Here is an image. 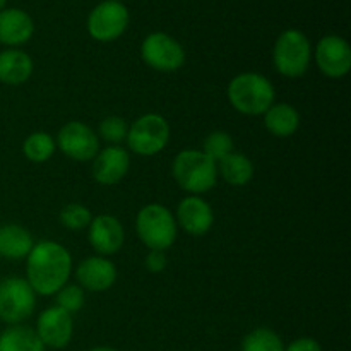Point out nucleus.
I'll return each instance as SVG.
<instances>
[{"label":"nucleus","instance_id":"c756f323","mask_svg":"<svg viewBox=\"0 0 351 351\" xmlns=\"http://www.w3.org/2000/svg\"><path fill=\"white\" fill-rule=\"evenodd\" d=\"M285 351H324L321 343L314 338H298L291 341L290 345L285 346Z\"/></svg>","mask_w":351,"mask_h":351},{"label":"nucleus","instance_id":"423d86ee","mask_svg":"<svg viewBox=\"0 0 351 351\" xmlns=\"http://www.w3.org/2000/svg\"><path fill=\"white\" fill-rule=\"evenodd\" d=\"M170 123L160 113H144L129 125L127 147L137 156H154L170 143Z\"/></svg>","mask_w":351,"mask_h":351},{"label":"nucleus","instance_id":"39448f33","mask_svg":"<svg viewBox=\"0 0 351 351\" xmlns=\"http://www.w3.org/2000/svg\"><path fill=\"white\" fill-rule=\"evenodd\" d=\"M312 45L307 34L287 29L278 36L273 48V64L280 75L288 79L302 77L312 62Z\"/></svg>","mask_w":351,"mask_h":351},{"label":"nucleus","instance_id":"2eb2a0df","mask_svg":"<svg viewBox=\"0 0 351 351\" xmlns=\"http://www.w3.org/2000/svg\"><path fill=\"white\" fill-rule=\"evenodd\" d=\"M119 271L117 266L103 256H89L75 267V280L84 291L101 293L117 283Z\"/></svg>","mask_w":351,"mask_h":351},{"label":"nucleus","instance_id":"aec40b11","mask_svg":"<svg viewBox=\"0 0 351 351\" xmlns=\"http://www.w3.org/2000/svg\"><path fill=\"white\" fill-rule=\"evenodd\" d=\"M263 117L267 132L280 139L291 137L300 127V113L290 103H273Z\"/></svg>","mask_w":351,"mask_h":351},{"label":"nucleus","instance_id":"9b49d317","mask_svg":"<svg viewBox=\"0 0 351 351\" xmlns=\"http://www.w3.org/2000/svg\"><path fill=\"white\" fill-rule=\"evenodd\" d=\"M312 57L315 58L319 71L329 79H341L351 71V47L338 34L321 38Z\"/></svg>","mask_w":351,"mask_h":351},{"label":"nucleus","instance_id":"cd10ccee","mask_svg":"<svg viewBox=\"0 0 351 351\" xmlns=\"http://www.w3.org/2000/svg\"><path fill=\"white\" fill-rule=\"evenodd\" d=\"M55 302L57 307L64 308L69 314H75L84 307L86 295L84 290L77 283H67L55 293Z\"/></svg>","mask_w":351,"mask_h":351},{"label":"nucleus","instance_id":"a211bd4d","mask_svg":"<svg viewBox=\"0 0 351 351\" xmlns=\"http://www.w3.org/2000/svg\"><path fill=\"white\" fill-rule=\"evenodd\" d=\"M33 58L19 48L0 51V82L7 86H21L33 75Z\"/></svg>","mask_w":351,"mask_h":351},{"label":"nucleus","instance_id":"f257e3e1","mask_svg":"<svg viewBox=\"0 0 351 351\" xmlns=\"http://www.w3.org/2000/svg\"><path fill=\"white\" fill-rule=\"evenodd\" d=\"M72 256L55 240H40L26 257V281L34 293L50 297L69 283Z\"/></svg>","mask_w":351,"mask_h":351},{"label":"nucleus","instance_id":"2f4dec72","mask_svg":"<svg viewBox=\"0 0 351 351\" xmlns=\"http://www.w3.org/2000/svg\"><path fill=\"white\" fill-rule=\"evenodd\" d=\"M5 5H7V0H0V12L5 9Z\"/></svg>","mask_w":351,"mask_h":351},{"label":"nucleus","instance_id":"4be33fe9","mask_svg":"<svg viewBox=\"0 0 351 351\" xmlns=\"http://www.w3.org/2000/svg\"><path fill=\"white\" fill-rule=\"evenodd\" d=\"M36 331L27 326H9L0 332V351H45Z\"/></svg>","mask_w":351,"mask_h":351},{"label":"nucleus","instance_id":"f8f14e48","mask_svg":"<svg viewBox=\"0 0 351 351\" xmlns=\"http://www.w3.org/2000/svg\"><path fill=\"white\" fill-rule=\"evenodd\" d=\"M34 331L45 348L62 350L71 343L72 336H74V319H72V314L53 305V307L45 308L38 315Z\"/></svg>","mask_w":351,"mask_h":351},{"label":"nucleus","instance_id":"a878e982","mask_svg":"<svg viewBox=\"0 0 351 351\" xmlns=\"http://www.w3.org/2000/svg\"><path fill=\"white\" fill-rule=\"evenodd\" d=\"M62 226L71 232H79V230H86L91 223L93 215L91 209L86 208L84 204H79V202H71V204L65 206L64 209L58 215Z\"/></svg>","mask_w":351,"mask_h":351},{"label":"nucleus","instance_id":"7c9ffc66","mask_svg":"<svg viewBox=\"0 0 351 351\" xmlns=\"http://www.w3.org/2000/svg\"><path fill=\"white\" fill-rule=\"evenodd\" d=\"M89 351H119V350L112 348V346H96V348H91Z\"/></svg>","mask_w":351,"mask_h":351},{"label":"nucleus","instance_id":"393cba45","mask_svg":"<svg viewBox=\"0 0 351 351\" xmlns=\"http://www.w3.org/2000/svg\"><path fill=\"white\" fill-rule=\"evenodd\" d=\"M233 147H235V143H233V137L228 132H225V130H215V132L206 136L201 151L204 154H208L213 161L218 163L219 160H223L230 153H233Z\"/></svg>","mask_w":351,"mask_h":351},{"label":"nucleus","instance_id":"f3484780","mask_svg":"<svg viewBox=\"0 0 351 351\" xmlns=\"http://www.w3.org/2000/svg\"><path fill=\"white\" fill-rule=\"evenodd\" d=\"M34 34V21L26 10L9 7L0 12V43L17 48L27 43Z\"/></svg>","mask_w":351,"mask_h":351},{"label":"nucleus","instance_id":"6e6552de","mask_svg":"<svg viewBox=\"0 0 351 351\" xmlns=\"http://www.w3.org/2000/svg\"><path fill=\"white\" fill-rule=\"evenodd\" d=\"M129 9L119 0H103L89 12L88 33L99 43H112L119 40L129 27Z\"/></svg>","mask_w":351,"mask_h":351},{"label":"nucleus","instance_id":"7ed1b4c3","mask_svg":"<svg viewBox=\"0 0 351 351\" xmlns=\"http://www.w3.org/2000/svg\"><path fill=\"white\" fill-rule=\"evenodd\" d=\"M171 175L189 195H202L215 189L218 182L216 161L201 149H184L171 163Z\"/></svg>","mask_w":351,"mask_h":351},{"label":"nucleus","instance_id":"5701e85b","mask_svg":"<svg viewBox=\"0 0 351 351\" xmlns=\"http://www.w3.org/2000/svg\"><path fill=\"white\" fill-rule=\"evenodd\" d=\"M57 151L55 139L45 130L29 134L23 143V154L31 163H47Z\"/></svg>","mask_w":351,"mask_h":351},{"label":"nucleus","instance_id":"f03ea898","mask_svg":"<svg viewBox=\"0 0 351 351\" xmlns=\"http://www.w3.org/2000/svg\"><path fill=\"white\" fill-rule=\"evenodd\" d=\"M228 101L239 113L247 117L264 115L276 98L274 86L259 72H242L230 81Z\"/></svg>","mask_w":351,"mask_h":351},{"label":"nucleus","instance_id":"c85d7f7f","mask_svg":"<svg viewBox=\"0 0 351 351\" xmlns=\"http://www.w3.org/2000/svg\"><path fill=\"white\" fill-rule=\"evenodd\" d=\"M144 266H146V269L153 274L163 273L168 266L167 254H165L163 250H149L146 259H144Z\"/></svg>","mask_w":351,"mask_h":351},{"label":"nucleus","instance_id":"bb28decb","mask_svg":"<svg viewBox=\"0 0 351 351\" xmlns=\"http://www.w3.org/2000/svg\"><path fill=\"white\" fill-rule=\"evenodd\" d=\"M129 132V123L125 119L117 115H110L99 122L98 137L108 143L110 146H120V143L127 139Z\"/></svg>","mask_w":351,"mask_h":351},{"label":"nucleus","instance_id":"0eeeda50","mask_svg":"<svg viewBox=\"0 0 351 351\" xmlns=\"http://www.w3.org/2000/svg\"><path fill=\"white\" fill-rule=\"evenodd\" d=\"M36 308V293L26 278H5L0 281V321L7 326L23 324Z\"/></svg>","mask_w":351,"mask_h":351},{"label":"nucleus","instance_id":"1a4fd4ad","mask_svg":"<svg viewBox=\"0 0 351 351\" xmlns=\"http://www.w3.org/2000/svg\"><path fill=\"white\" fill-rule=\"evenodd\" d=\"M141 58L147 67L158 72H177L184 67L185 55L184 47L167 33L147 34L141 43Z\"/></svg>","mask_w":351,"mask_h":351},{"label":"nucleus","instance_id":"20e7f679","mask_svg":"<svg viewBox=\"0 0 351 351\" xmlns=\"http://www.w3.org/2000/svg\"><path fill=\"white\" fill-rule=\"evenodd\" d=\"M136 233L149 250L167 252L177 240L178 226L173 213L167 206L151 202L137 213Z\"/></svg>","mask_w":351,"mask_h":351},{"label":"nucleus","instance_id":"412c9836","mask_svg":"<svg viewBox=\"0 0 351 351\" xmlns=\"http://www.w3.org/2000/svg\"><path fill=\"white\" fill-rule=\"evenodd\" d=\"M216 170H218V177H221L226 184L233 185V187H243V185L250 184L256 173L252 160L242 153H230L223 160L216 163Z\"/></svg>","mask_w":351,"mask_h":351},{"label":"nucleus","instance_id":"9d476101","mask_svg":"<svg viewBox=\"0 0 351 351\" xmlns=\"http://www.w3.org/2000/svg\"><path fill=\"white\" fill-rule=\"evenodd\" d=\"M57 149H60L71 160L77 163H88L98 154L99 137L88 123L72 120L67 122L57 134Z\"/></svg>","mask_w":351,"mask_h":351},{"label":"nucleus","instance_id":"b1692460","mask_svg":"<svg viewBox=\"0 0 351 351\" xmlns=\"http://www.w3.org/2000/svg\"><path fill=\"white\" fill-rule=\"evenodd\" d=\"M242 351H285V343L276 331L269 328H256L242 339Z\"/></svg>","mask_w":351,"mask_h":351},{"label":"nucleus","instance_id":"6ab92c4d","mask_svg":"<svg viewBox=\"0 0 351 351\" xmlns=\"http://www.w3.org/2000/svg\"><path fill=\"white\" fill-rule=\"evenodd\" d=\"M34 245L31 232L16 223L0 226V257L7 261H21L29 256Z\"/></svg>","mask_w":351,"mask_h":351},{"label":"nucleus","instance_id":"dca6fc26","mask_svg":"<svg viewBox=\"0 0 351 351\" xmlns=\"http://www.w3.org/2000/svg\"><path fill=\"white\" fill-rule=\"evenodd\" d=\"M130 170V153L122 146H106L93 158L91 173L99 185L120 184Z\"/></svg>","mask_w":351,"mask_h":351},{"label":"nucleus","instance_id":"4468645a","mask_svg":"<svg viewBox=\"0 0 351 351\" xmlns=\"http://www.w3.org/2000/svg\"><path fill=\"white\" fill-rule=\"evenodd\" d=\"M175 221L187 235L204 237L215 225V211L202 195H187L178 202Z\"/></svg>","mask_w":351,"mask_h":351},{"label":"nucleus","instance_id":"ddd939ff","mask_svg":"<svg viewBox=\"0 0 351 351\" xmlns=\"http://www.w3.org/2000/svg\"><path fill=\"white\" fill-rule=\"evenodd\" d=\"M88 240L98 256L110 257L120 252L125 242V232L119 218L113 215L93 216L88 226Z\"/></svg>","mask_w":351,"mask_h":351}]
</instances>
